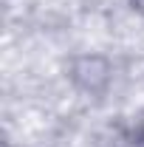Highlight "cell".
I'll use <instances>...</instances> for the list:
<instances>
[{
    "label": "cell",
    "mask_w": 144,
    "mask_h": 147,
    "mask_svg": "<svg viewBox=\"0 0 144 147\" xmlns=\"http://www.w3.org/2000/svg\"><path fill=\"white\" fill-rule=\"evenodd\" d=\"M68 79L73 88L90 96H102L113 82V62L105 54H73L68 59Z\"/></svg>",
    "instance_id": "1"
},
{
    "label": "cell",
    "mask_w": 144,
    "mask_h": 147,
    "mask_svg": "<svg viewBox=\"0 0 144 147\" xmlns=\"http://www.w3.org/2000/svg\"><path fill=\"white\" fill-rule=\"evenodd\" d=\"M127 6H130L139 17H144V0H127Z\"/></svg>",
    "instance_id": "2"
},
{
    "label": "cell",
    "mask_w": 144,
    "mask_h": 147,
    "mask_svg": "<svg viewBox=\"0 0 144 147\" xmlns=\"http://www.w3.org/2000/svg\"><path fill=\"white\" fill-rule=\"evenodd\" d=\"M139 139H141V144H144V113H141V119H139Z\"/></svg>",
    "instance_id": "3"
}]
</instances>
